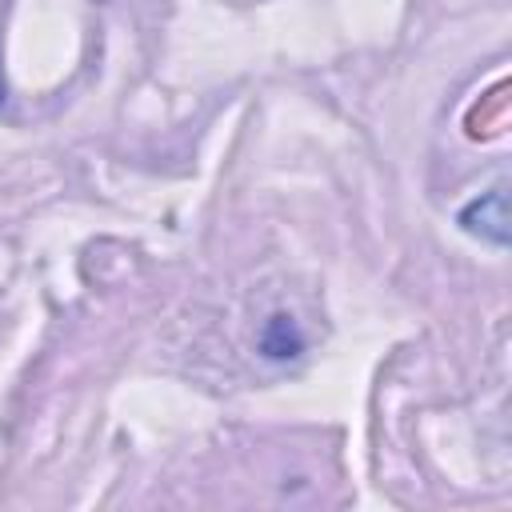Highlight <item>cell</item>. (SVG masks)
<instances>
[{
	"label": "cell",
	"mask_w": 512,
	"mask_h": 512,
	"mask_svg": "<svg viewBox=\"0 0 512 512\" xmlns=\"http://www.w3.org/2000/svg\"><path fill=\"white\" fill-rule=\"evenodd\" d=\"M456 224H460V232L476 236L480 244L508 248V240H512V224H508V184H492L488 192L472 196V200L456 212Z\"/></svg>",
	"instance_id": "cell-1"
},
{
	"label": "cell",
	"mask_w": 512,
	"mask_h": 512,
	"mask_svg": "<svg viewBox=\"0 0 512 512\" xmlns=\"http://www.w3.org/2000/svg\"><path fill=\"white\" fill-rule=\"evenodd\" d=\"M304 328L296 324V316H288V312H272L264 324H260V336H256V348H260V356L264 360H276V364H284V360H296L300 352H304Z\"/></svg>",
	"instance_id": "cell-2"
}]
</instances>
